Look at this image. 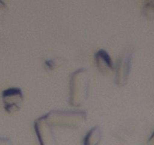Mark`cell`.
Here are the masks:
<instances>
[{
    "mask_svg": "<svg viewBox=\"0 0 154 145\" xmlns=\"http://www.w3.org/2000/svg\"><path fill=\"white\" fill-rule=\"evenodd\" d=\"M100 140V134L97 132L96 129L92 130L90 134H87L85 138L84 145H97Z\"/></svg>",
    "mask_w": 154,
    "mask_h": 145,
    "instance_id": "6da1fadb",
    "label": "cell"
},
{
    "mask_svg": "<svg viewBox=\"0 0 154 145\" xmlns=\"http://www.w3.org/2000/svg\"><path fill=\"white\" fill-rule=\"evenodd\" d=\"M147 143H148V145H154V132L151 135V137H150V139H149Z\"/></svg>",
    "mask_w": 154,
    "mask_h": 145,
    "instance_id": "7a4b0ae2",
    "label": "cell"
}]
</instances>
